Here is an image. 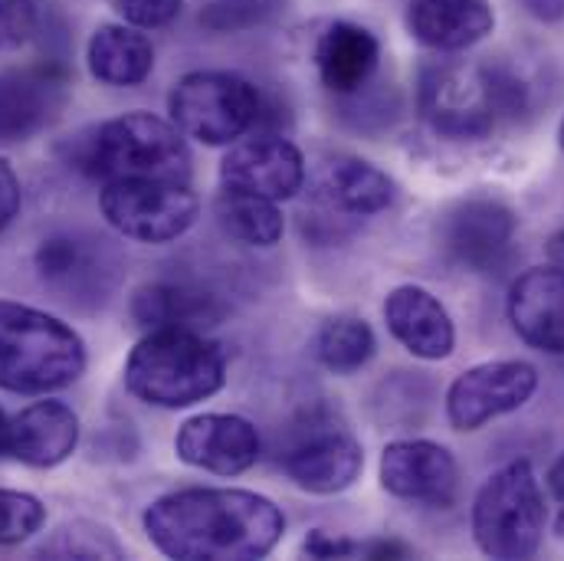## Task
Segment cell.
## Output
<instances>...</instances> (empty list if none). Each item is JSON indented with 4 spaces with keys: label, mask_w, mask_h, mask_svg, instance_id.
<instances>
[{
    "label": "cell",
    "mask_w": 564,
    "mask_h": 561,
    "mask_svg": "<svg viewBox=\"0 0 564 561\" xmlns=\"http://www.w3.org/2000/svg\"><path fill=\"white\" fill-rule=\"evenodd\" d=\"M381 63V43L371 30L335 20L322 30L315 43V69L328 93L355 96L361 93Z\"/></svg>",
    "instance_id": "22"
},
{
    "label": "cell",
    "mask_w": 564,
    "mask_h": 561,
    "mask_svg": "<svg viewBox=\"0 0 564 561\" xmlns=\"http://www.w3.org/2000/svg\"><path fill=\"white\" fill-rule=\"evenodd\" d=\"M79 446V418L63 401H36L10 418L7 456L33 470L66 463Z\"/></svg>",
    "instance_id": "18"
},
{
    "label": "cell",
    "mask_w": 564,
    "mask_h": 561,
    "mask_svg": "<svg viewBox=\"0 0 564 561\" xmlns=\"http://www.w3.org/2000/svg\"><path fill=\"white\" fill-rule=\"evenodd\" d=\"M473 536L482 555L532 559L545 536V493L532 463L516 460L492 473L473 503Z\"/></svg>",
    "instance_id": "6"
},
{
    "label": "cell",
    "mask_w": 564,
    "mask_h": 561,
    "mask_svg": "<svg viewBox=\"0 0 564 561\" xmlns=\"http://www.w3.org/2000/svg\"><path fill=\"white\" fill-rule=\"evenodd\" d=\"M509 319L525 345L564 355V267H535L512 282Z\"/></svg>",
    "instance_id": "17"
},
{
    "label": "cell",
    "mask_w": 564,
    "mask_h": 561,
    "mask_svg": "<svg viewBox=\"0 0 564 561\" xmlns=\"http://www.w3.org/2000/svg\"><path fill=\"white\" fill-rule=\"evenodd\" d=\"M260 93L250 79L237 73L204 69L187 73L167 96L171 122L184 139L200 144H234L260 119Z\"/></svg>",
    "instance_id": "7"
},
{
    "label": "cell",
    "mask_w": 564,
    "mask_h": 561,
    "mask_svg": "<svg viewBox=\"0 0 564 561\" xmlns=\"http://www.w3.org/2000/svg\"><path fill=\"white\" fill-rule=\"evenodd\" d=\"M69 168L93 181H181L191 177L184 132L148 112L109 119L69 144Z\"/></svg>",
    "instance_id": "2"
},
{
    "label": "cell",
    "mask_w": 564,
    "mask_h": 561,
    "mask_svg": "<svg viewBox=\"0 0 564 561\" xmlns=\"http://www.w3.org/2000/svg\"><path fill=\"white\" fill-rule=\"evenodd\" d=\"M549 253H552V260H555L558 267H564V230L552 237V244H549Z\"/></svg>",
    "instance_id": "36"
},
{
    "label": "cell",
    "mask_w": 564,
    "mask_h": 561,
    "mask_svg": "<svg viewBox=\"0 0 564 561\" xmlns=\"http://www.w3.org/2000/svg\"><path fill=\"white\" fill-rule=\"evenodd\" d=\"M549 489H552V496L564 503V453L552 463V470H549Z\"/></svg>",
    "instance_id": "35"
},
{
    "label": "cell",
    "mask_w": 564,
    "mask_h": 561,
    "mask_svg": "<svg viewBox=\"0 0 564 561\" xmlns=\"http://www.w3.org/2000/svg\"><path fill=\"white\" fill-rule=\"evenodd\" d=\"M33 270L66 305L96 309L119 285L122 260L102 237H93L86 230H56L40 240L33 253Z\"/></svg>",
    "instance_id": "8"
},
{
    "label": "cell",
    "mask_w": 564,
    "mask_h": 561,
    "mask_svg": "<svg viewBox=\"0 0 564 561\" xmlns=\"http://www.w3.org/2000/svg\"><path fill=\"white\" fill-rule=\"evenodd\" d=\"M315 358L335 371V375H355L361 371L371 358H375V332L365 319L355 315H335L328 322H322V328L312 338Z\"/></svg>",
    "instance_id": "26"
},
{
    "label": "cell",
    "mask_w": 564,
    "mask_h": 561,
    "mask_svg": "<svg viewBox=\"0 0 564 561\" xmlns=\"http://www.w3.org/2000/svg\"><path fill=\"white\" fill-rule=\"evenodd\" d=\"M148 542L177 561L267 559L285 532L282 509L250 489H177L141 516Z\"/></svg>",
    "instance_id": "1"
},
{
    "label": "cell",
    "mask_w": 564,
    "mask_h": 561,
    "mask_svg": "<svg viewBox=\"0 0 564 561\" xmlns=\"http://www.w3.org/2000/svg\"><path fill=\"white\" fill-rule=\"evenodd\" d=\"M227 385V355L204 332L154 328L126 362V388L151 408L181 411L214 398Z\"/></svg>",
    "instance_id": "3"
},
{
    "label": "cell",
    "mask_w": 564,
    "mask_h": 561,
    "mask_svg": "<svg viewBox=\"0 0 564 561\" xmlns=\"http://www.w3.org/2000/svg\"><path fill=\"white\" fill-rule=\"evenodd\" d=\"M558 536L564 539V509H562V516H558Z\"/></svg>",
    "instance_id": "38"
},
{
    "label": "cell",
    "mask_w": 564,
    "mask_h": 561,
    "mask_svg": "<svg viewBox=\"0 0 564 561\" xmlns=\"http://www.w3.org/2000/svg\"><path fill=\"white\" fill-rule=\"evenodd\" d=\"M280 466L299 489L315 496H332L348 489L361 476L365 453L348 430L332 423H315L282 450Z\"/></svg>",
    "instance_id": "13"
},
{
    "label": "cell",
    "mask_w": 564,
    "mask_h": 561,
    "mask_svg": "<svg viewBox=\"0 0 564 561\" xmlns=\"http://www.w3.org/2000/svg\"><path fill=\"white\" fill-rule=\"evenodd\" d=\"M519 217L496 197H469L440 217L443 250L466 270H492L512 247Z\"/></svg>",
    "instance_id": "12"
},
{
    "label": "cell",
    "mask_w": 564,
    "mask_h": 561,
    "mask_svg": "<svg viewBox=\"0 0 564 561\" xmlns=\"http://www.w3.org/2000/svg\"><path fill=\"white\" fill-rule=\"evenodd\" d=\"M525 109V86L489 66L436 63L421 79V112L446 139H486L509 116Z\"/></svg>",
    "instance_id": "5"
},
{
    "label": "cell",
    "mask_w": 564,
    "mask_h": 561,
    "mask_svg": "<svg viewBox=\"0 0 564 561\" xmlns=\"http://www.w3.org/2000/svg\"><path fill=\"white\" fill-rule=\"evenodd\" d=\"M20 201H23V194H20V177H17V171L10 168V161L7 158H0V234L13 224V217L20 214Z\"/></svg>",
    "instance_id": "32"
},
{
    "label": "cell",
    "mask_w": 564,
    "mask_h": 561,
    "mask_svg": "<svg viewBox=\"0 0 564 561\" xmlns=\"http://www.w3.org/2000/svg\"><path fill=\"white\" fill-rule=\"evenodd\" d=\"M217 220L220 227L247 244V247H276L282 240V230H285V220H282V211L276 207V201H267V197H257V194H247V191H234V187H224L217 194Z\"/></svg>",
    "instance_id": "25"
},
{
    "label": "cell",
    "mask_w": 564,
    "mask_h": 561,
    "mask_svg": "<svg viewBox=\"0 0 564 561\" xmlns=\"http://www.w3.org/2000/svg\"><path fill=\"white\" fill-rule=\"evenodd\" d=\"M109 3L119 10V17L129 26L158 30V26H167L171 20H177L184 0H109Z\"/></svg>",
    "instance_id": "30"
},
{
    "label": "cell",
    "mask_w": 564,
    "mask_h": 561,
    "mask_svg": "<svg viewBox=\"0 0 564 561\" xmlns=\"http://www.w3.org/2000/svg\"><path fill=\"white\" fill-rule=\"evenodd\" d=\"M99 207L112 230L139 244H171L200 214L197 194L181 181H109L102 184Z\"/></svg>",
    "instance_id": "9"
},
{
    "label": "cell",
    "mask_w": 564,
    "mask_h": 561,
    "mask_svg": "<svg viewBox=\"0 0 564 561\" xmlns=\"http://www.w3.org/2000/svg\"><path fill=\"white\" fill-rule=\"evenodd\" d=\"M69 99V69L63 60L0 69V144L26 141L50 129Z\"/></svg>",
    "instance_id": "10"
},
{
    "label": "cell",
    "mask_w": 564,
    "mask_h": 561,
    "mask_svg": "<svg viewBox=\"0 0 564 561\" xmlns=\"http://www.w3.org/2000/svg\"><path fill=\"white\" fill-rule=\"evenodd\" d=\"M224 315H227L224 299L194 282H151L141 285L132 299V319L144 332L154 328L207 332L220 325Z\"/></svg>",
    "instance_id": "21"
},
{
    "label": "cell",
    "mask_w": 564,
    "mask_h": 561,
    "mask_svg": "<svg viewBox=\"0 0 564 561\" xmlns=\"http://www.w3.org/2000/svg\"><path fill=\"white\" fill-rule=\"evenodd\" d=\"M89 73L102 86L129 89L139 86L154 69V46L139 26L129 23H106L89 36L86 46Z\"/></svg>",
    "instance_id": "24"
},
{
    "label": "cell",
    "mask_w": 564,
    "mask_h": 561,
    "mask_svg": "<svg viewBox=\"0 0 564 561\" xmlns=\"http://www.w3.org/2000/svg\"><path fill=\"white\" fill-rule=\"evenodd\" d=\"M496 26V13L486 0H414L408 10L411 36L436 50L459 53L486 40Z\"/></svg>",
    "instance_id": "23"
},
{
    "label": "cell",
    "mask_w": 564,
    "mask_h": 561,
    "mask_svg": "<svg viewBox=\"0 0 564 561\" xmlns=\"http://www.w3.org/2000/svg\"><path fill=\"white\" fill-rule=\"evenodd\" d=\"M174 453L194 470L240 476L260 460V433L240 414H197L181 423Z\"/></svg>",
    "instance_id": "15"
},
{
    "label": "cell",
    "mask_w": 564,
    "mask_h": 561,
    "mask_svg": "<svg viewBox=\"0 0 564 561\" xmlns=\"http://www.w3.org/2000/svg\"><path fill=\"white\" fill-rule=\"evenodd\" d=\"M414 552L404 542L394 539H378V542H361V559H411Z\"/></svg>",
    "instance_id": "33"
},
{
    "label": "cell",
    "mask_w": 564,
    "mask_h": 561,
    "mask_svg": "<svg viewBox=\"0 0 564 561\" xmlns=\"http://www.w3.org/2000/svg\"><path fill=\"white\" fill-rule=\"evenodd\" d=\"M562 144H564V122H562Z\"/></svg>",
    "instance_id": "39"
},
{
    "label": "cell",
    "mask_w": 564,
    "mask_h": 561,
    "mask_svg": "<svg viewBox=\"0 0 564 561\" xmlns=\"http://www.w3.org/2000/svg\"><path fill=\"white\" fill-rule=\"evenodd\" d=\"M46 0H0V56H13L53 33Z\"/></svg>",
    "instance_id": "27"
},
{
    "label": "cell",
    "mask_w": 564,
    "mask_h": 561,
    "mask_svg": "<svg viewBox=\"0 0 564 561\" xmlns=\"http://www.w3.org/2000/svg\"><path fill=\"white\" fill-rule=\"evenodd\" d=\"M46 522V506L20 489H0V546H20L33 539Z\"/></svg>",
    "instance_id": "29"
},
{
    "label": "cell",
    "mask_w": 564,
    "mask_h": 561,
    "mask_svg": "<svg viewBox=\"0 0 564 561\" xmlns=\"http://www.w3.org/2000/svg\"><path fill=\"white\" fill-rule=\"evenodd\" d=\"M312 194L332 214L371 217L394 204V181L361 158H328L312 174Z\"/></svg>",
    "instance_id": "20"
},
{
    "label": "cell",
    "mask_w": 564,
    "mask_h": 561,
    "mask_svg": "<svg viewBox=\"0 0 564 561\" xmlns=\"http://www.w3.org/2000/svg\"><path fill=\"white\" fill-rule=\"evenodd\" d=\"M381 486L398 499L446 509L459 493V466L433 440H394L381 453Z\"/></svg>",
    "instance_id": "14"
},
{
    "label": "cell",
    "mask_w": 564,
    "mask_h": 561,
    "mask_svg": "<svg viewBox=\"0 0 564 561\" xmlns=\"http://www.w3.org/2000/svg\"><path fill=\"white\" fill-rule=\"evenodd\" d=\"M86 345L73 325L23 302L0 299V388L53 395L79 381Z\"/></svg>",
    "instance_id": "4"
},
{
    "label": "cell",
    "mask_w": 564,
    "mask_h": 561,
    "mask_svg": "<svg viewBox=\"0 0 564 561\" xmlns=\"http://www.w3.org/2000/svg\"><path fill=\"white\" fill-rule=\"evenodd\" d=\"M7 430H10V421H7V414L0 411V456L7 453Z\"/></svg>",
    "instance_id": "37"
},
{
    "label": "cell",
    "mask_w": 564,
    "mask_h": 561,
    "mask_svg": "<svg viewBox=\"0 0 564 561\" xmlns=\"http://www.w3.org/2000/svg\"><path fill=\"white\" fill-rule=\"evenodd\" d=\"M43 555L50 559H122V546L119 539L106 529V526H96V522H73V526H63L53 542H46L40 549Z\"/></svg>",
    "instance_id": "28"
},
{
    "label": "cell",
    "mask_w": 564,
    "mask_h": 561,
    "mask_svg": "<svg viewBox=\"0 0 564 561\" xmlns=\"http://www.w3.org/2000/svg\"><path fill=\"white\" fill-rule=\"evenodd\" d=\"M388 332L423 362H440L456 345V328L443 302L423 285H398L384 299Z\"/></svg>",
    "instance_id": "19"
},
{
    "label": "cell",
    "mask_w": 564,
    "mask_h": 561,
    "mask_svg": "<svg viewBox=\"0 0 564 561\" xmlns=\"http://www.w3.org/2000/svg\"><path fill=\"white\" fill-rule=\"evenodd\" d=\"M525 13H532L542 23H558L564 20V0H519Z\"/></svg>",
    "instance_id": "34"
},
{
    "label": "cell",
    "mask_w": 564,
    "mask_h": 561,
    "mask_svg": "<svg viewBox=\"0 0 564 561\" xmlns=\"http://www.w3.org/2000/svg\"><path fill=\"white\" fill-rule=\"evenodd\" d=\"M305 555H312V559H361V542H355V539H335V536L315 529L305 539Z\"/></svg>",
    "instance_id": "31"
},
{
    "label": "cell",
    "mask_w": 564,
    "mask_h": 561,
    "mask_svg": "<svg viewBox=\"0 0 564 561\" xmlns=\"http://www.w3.org/2000/svg\"><path fill=\"white\" fill-rule=\"evenodd\" d=\"M220 181L224 187L280 204L305 184V158L292 141L280 136L234 141L220 161Z\"/></svg>",
    "instance_id": "16"
},
{
    "label": "cell",
    "mask_w": 564,
    "mask_h": 561,
    "mask_svg": "<svg viewBox=\"0 0 564 561\" xmlns=\"http://www.w3.org/2000/svg\"><path fill=\"white\" fill-rule=\"evenodd\" d=\"M539 371L529 362H486L459 375L446 391V418L456 430H479L532 401Z\"/></svg>",
    "instance_id": "11"
}]
</instances>
